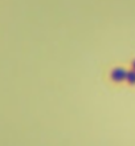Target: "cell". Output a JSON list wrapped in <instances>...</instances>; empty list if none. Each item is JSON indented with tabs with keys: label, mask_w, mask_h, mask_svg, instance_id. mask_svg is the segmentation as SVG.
Segmentation results:
<instances>
[{
	"label": "cell",
	"mask_w": 135,
	"mask_h": 146,
	"mask_svg": "<svg viewBox=\"0 0 135 146\" xmlns=\"http://www.w3.org/2000/svg\"><path fill=\"white\" fill-rule=\"evenodd\" d=\"M126 76H127V72L124 69H122V68H118V69H114L111 72V78L115 81H122L126 78Z\"/></svg>",
	"instance_id": "obj_1"
},
{
	"label": "cell",
	"mask_w": 135,
	"mask_h": 146,
	"mask_svg": "<svg viewBox=\"0 0 135 146\" xmlns=\"http://www.w3.org/2000/svg\"><path fill=\"white\" fill-rule=\"evenodd\" d=\"M126 80H127L128 82H130V84H135V70H131V72H127Z\"/></svg>",
	"instance_id": "obj_2"
},
{
	"label": "cell",
	"mask_w": 135,
	"mask_h": 146,
	"mask_svg": "<svg viewBox=\"0 0 135 146\" xmlns=\"http://www.w3.org/2000/svg\"><path fill=\"white\" fill-rule=\"evenodd\" d=\"M132 68H134V70H135V61L132 62Z\"/></svg>",
	"instance_id": "obj_3"
}]
</instances>
